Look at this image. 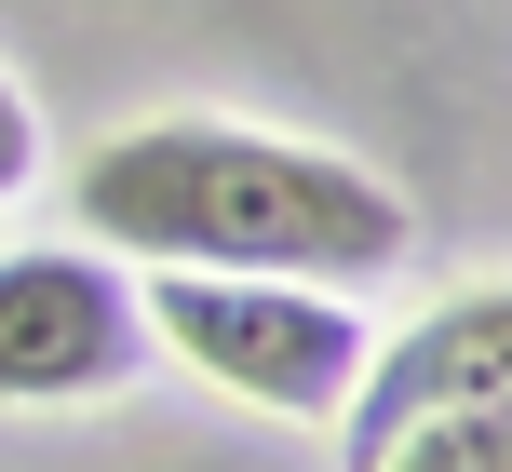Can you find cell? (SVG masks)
Listing matches in <instances>:
<instances>
[{
  "label": "cell",
  "instance_id": "8992f818",
  "mask_svg": "<svg viewBox=\"0 0 512 472\" xmlns=\"http://www.w3.org/2000/svg\"><path fill=\"white\" fill-rule=\"evenodd\" d=\"M27 176H41V122H27V95L0 81V203H14Z\"/></svg>",
  "mask_w": 512,
  "mask_h": 472
},
{
  "label": "cell",
  "instance_id": "3957f363",
  "mask_svg": "<svg viewBox=\"0 0 512 472\" xmlns=\"http://www.w3.org/2000/svg\"><path fill=\"white\" fill-rule=\"evenodd\" d=\"M149 311L108 257H0V405H81L149 365Z\"/></svg>",
  "mask_w": 512,
  "mask_h": 472
},
{
  "label": "cell",
  "instance_id": "277c9868",
  "mask_svg": "<svg viewBox=\"0 0 512 472\" xmlns=\"http://www.w3.org/2000/svg\"><path fill=\"white\" fill-rule=\"evenodd\" d=\"M432 405H512V284H472V297H445L405 338L364 351V392L337 405V419H351V459L378 446L391 419H432Z\"/></svg>",
  "mask_w": 512,
  "mask_h": 472
},
{
  "label": "cell",
  "instance_id": "5b68a950",
  "mask_svg": "<svg viewBox=\"0 0 512 472\" xmlns=\"http://www.w3.org/2000/svg\"><path fill=\"white\" fill-rule=\"evenodd\" d=\"M351 472H512V405H432V419H391Z\"/></svg>",
  "mask_w": 512,
  "mask_h": 472
},
{
  "label": "cell",
  "instance_id": "7a4b0ae2",
  "mask_svg": "<svg viewBox=\"0 0 512 472\" xmlns=\"http://www.w3.org/2000/svg\"><path fill=\"white\" fill-rule=\"evenodd\" d=\"M135 311L189 378L270 405V419H337L364 392V351H378L337 284H283V270H149Z\"/></svg>",
  "mask_w": 512,
  "mask_h": 472
},
{
  "label": "cell",
  "instance_id": "6da1fadb",
  "mask_svg": "<svg viewBox=\"0 0 512 472\" xmlns=\"http://www.w3.org/2000/svg\"><path fill=\"white\" fill-rule=\"evenodd\" d=\"M81 230L149 270H283V284H337V297L418 257V216L391 176L297 149V135H243V122L108 135L81 162Z\"/></svg>",
  "mask_w": 512,
  "mask_h": 472
}]
</instances>
